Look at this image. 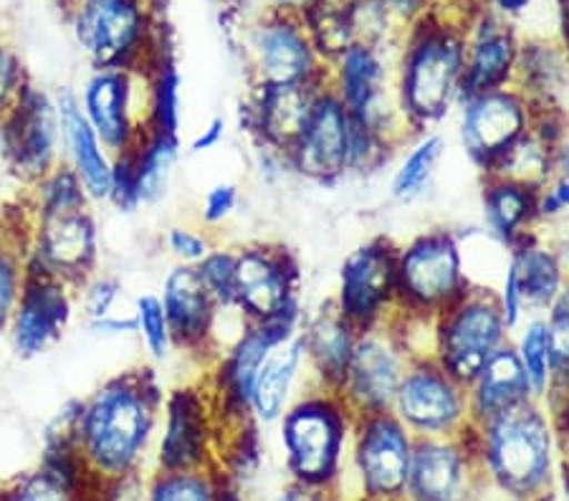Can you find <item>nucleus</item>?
<instances>
[{
    "label": "nucleus",
    "instance_id": "f257e3e1",
    "mask_svg": "<svg viewBox=\"0 0 569 501\" xmlns=\"http://www.w3.org/2000/svg\"><path fill=\"white\" fill-rule=\"evenodd\" d=\"M164 390L150 364L122 370L81 398L77 449L91 479L122 484L158 439Z\"/></svg>",
    "mask_w": 569,
    "mask_h": 501
},
{
    "label": "nucleus",
    "instance_id": "f03ea898",
    "mask_svg": "<svg viewBox=\"0 0 569 501\" xmlns=\"http://www.w3.org/2000/svg\"><path fill=\"white\" fill-rule=\"evenodd\" d=\"M463 18L433 6L395 41V99L412 137L433 132L463 97Z\"/></svg>",
    "mask_w": 569,
    "mask_h": 501
},
{
    "label": "nucleus",
    "instance_id": "7ed1b4c3",
    "mask_svg": "<svg viewBox=\"0 0 569 501\" xmlns=\"http://www.w3.org/2000/svg\"><path fill=\"white\" fill-rule=\"evenodd\" d=\"M94 203L77 176L53 168L26 188V257L29 267L51 273L71 287L99 271V223Z\"/></svg>",
    "mask_w": 569,
    "mask_h": 501
},
{
    "label": "nucleus",
    "instance_id": "20e7f679",
    "mask_svg": "<svg viewBox=\"0 0 569 501\" xmlns=\"http://www.w3.org/2000/svg\"><path fill=\"white\" fill-rule=\"evenodd\" d=\"M486 489L507 501H545L555 484L557 433L547 403L529 400L468 428Z\"/></svg>",
    "mask_w": 569,
    "mask_h": 501
},
{
    "label": "nucleus",
    "instance_id": "39448f33",
    "mask_svg": "<svg viewBox=\"0 0 569 501\" xmlns=\"http://www.w3.org/2000/svg\"><path fill=\"white\" fill-rule=\"evenodd\" d=\"M355 413L337 390L309 385L279 418L283 461L293 484L337 489L350 455Z\"/></svg>",
    "mask_w": 569,
    "mask_h": 501
},
{
    "label": "nucleus",
    "instance_id": "423d86ee",
    "mask_svg": "<svg viewBox=\"0 0 569 501\" xmlns=\"http://www.w3.org/2000/svg\"><path fill=\"white\" fill-rule=\"evenodd\" d=\"M67 11L91 69L147 71L164 46L160 16L147 0H71Z\"/></svg>",
    "mask_w": 569,
    "mask_h": 501
},
{
    "label": "nucleus",
    "instance_id": "0eeeda50",
    "mask_svg": "<svg viewBox=\"0 0 569 501\" xmlns=\"http://www.w3.org/2000/svg\"><path fill=\"white\" fill-rule=\"evenodd\" d=\"M473 284L463 241L451 228H428L398 243V314L436 319Z\"/></svg>",
    "mask_w": 569,
    "mask_h": 501
},
{
    "label": "nucleus",
    "instance_id": "6e6552de",
    "mask_svg": "<svg viewBox=\"0 0 569 501\" xmlns=\"http://www.w3.org/2000/svg\"><path fill=\"white\" fill-rule=\"evenodd\" d=\"M509 340L511 330L503 322L497 294L486 284H473L433 319V360L463 385Z\"/></svg>",
    "mask_w": 569,
    "mask_h": 501
},
{
    "label": "nucleus",
    "instance_id": "1a4fd4ad",
    "mask_svg": "<svg viewBox=\"0 0 569 501\" xmlns=\"http://www.w3.org/2000/svg\"><path fill=\"white\" fill-rule=\"evenodd\" d=\"M246 324L305 322L299 261L287 246L249 241L236 246V302Z\"/></svg>",
    "mask_w": 569,
    "mask_h": 501
},
{
    "label": "nucleus",
    "instance_id": "9d476101",
    "mask_svg": "<svg viewBox=\"0 0 569 501\" xmlns=\"http://www.w3.org/2000/svg\"><path fill=\"white\" fill-rule=\"evenodd\" d=\"M539 104L517 84L463 97L456 107L458 142L481 176H491L521 137L535 130Z\"/></svg>",
    "mask_w": 569,
    "mask_h": 501
},
{
    "label": "nucleus",
    "instance_id": "9b49d317",
    "mask_svg": "<svg viewBox=\"0 0 569 501\" xmlns=\"http://www.w3.org/2000/svg\"><path fill=\"white\" fill-rule=\"evenodd\" d=\"M251 87L327 84L329 63L299 13L263 8L246 39Z\"/></svg>",
    "mask_w": 569,
    "mask_h": 501
},
{
    "label": "nucleus",
    "instance_id": "f8f14e48",
    "mask_svg": "<svg viewBox=\"0 0 569 501\" xmlns=\"http://www.w3.org/2000/svg\"><path fill=\"white\" fill-rule=\"evenodd\" d=\"M410 360L412 354L398 319L392 317L388 322L375 324L357 334L355 352L337 393L355 418L390 413Z\"/></svg>",
    "mask_w": 569,
    "mask_h": 501
},
{
    "label": "nucleus",
    "instance_id": "ddd939ff",
    "mask_svg": "<svg viewBox=\"0 0 569 501\" xmlns=\"http://www.w3.org/2000/svg\"><path fill=\"white\" fill-rule=\"evenodd\" d=\"M412 445V433L392 413L357 418L347 463L360 501H408Z\"/></svg>",
    "mask_w": 569,
    "mask_h": 501
},
{
    "label": "nucleus",
    "instance_id": "4468645a",
    "mask_svg": "<svg viewBox=\"0 0 569 501\" xmlns=\"http://www.w3.org/2000/svg\"><path fill=\"white\" fill-rule=\"evenodd\" d=\"M390 413L412 439H448L471 428L466 385L433 358L410 360Z\"/></svg>",
    "mask_w": 569,
    "mask_h": 501
},
{
    "label": "nucleus",
    "instance_id": "2eb2a0df",
    "mask_svg": "<svg viewBox=\"0 0 569 501\" xmlns=\"http://www.w3.org/2000/svg\"><path fill=\"white\" fill-rule=\"evenodd\" d=\"M77 97L91 130L112 158L134 150L150 130L147 71L91 69Z\"/></svg>",
    "mask_w": 569,
    "mask_h": 501
},
{
    "label": "nucleus",
    "instance_id": "dca6fc26",
    "mask_svg": "<svg viewBox=\"0 0 569 501\" xmlns=\"http://www.w3.org/2000/svg\"><path fill=\"white\" fill-rule=\"evenodd\" d=\"M301 322H263L246 324L231 344L220 350L208 368V390L213 395L220 425L238 428L251 421L249 400L256 375L277 344L299 334Z\"/></svg>",
    "mask_w": 569,
    "mask_h": 501
},
{
    "label": "nucleus",
    "instance_id": "f3484780",
    "mask_svg": "<svg viewBox=\"0 0 569 501\" xmlns=\"http://www.w3.org/2000/svg\"><path fill=\"white\" fill-rule=\"evenodd\" d=\"M335 304L357 330H370L398 312V243L372 236L339 267Z\"/></svg>",
    "mask_w": 569,
    "mask_h": 501
},
{
    "label": "nucleus",
    "instance_id": "a211bd4d",
    "mask_svg": "<svg viewBox=\"0 0 569 501\" xmlns=\"http://www.w3.org/2000/svg\"><path fill=\"white\" fill-rule=\"evenodd\" d=\"M220 428L213 395L208 382H186L164 393L160 428H158V461L160 471L210 469L213 439Z\"/></svg>",
    "mask_w": 569,
    "mask_h": 501
},
{
    "label": "nucleus",
    "instance_id": "6ab92c4d",
    "mask_svg": "<svg viewBox=\"0 0 569 501\" xmlns=\"http://www.w3.org/2000/svg\"><path fill=\"white\" fill-rule=\"evenodd\" d=\"M8 168L23 188H31L61 166V127L53 94L29 81L3 120Z\"/></svg>",
    "mask_w": 569,
    "mask_h": 501
},
{
    "label": "nucleus",
    "instance_id": "aec40b11",
    "mask_svg": "<svg viewBox=\"0 0 569 501\" xmlns=\"http://www.w3.org/2000/svg\"><path fill=\"white\" fill-rule=\"evenodd\" d=\"M293 176L337 186L350 176L352 117L329 87H321L305 130L287 152Z\"/></svg>",
    "mask_w": 569,
    "mask_h": 501
},
{
    "label": "nucleus",
    "instance_id": "412c9836",
    "mask_svg": "<svg viewBox=\"0 0 569 501\" xmlns=\"http://www.w3.org/2000/svg\"><path fill=\"white\" fill-rule=\"evenodd\" d=\"M486 489L471 435L416 439L408 501H479Z\"/></svg>",
    "mask_w": 569,
    "mask_h": 501
},
{
    "label": "nucleus",
    "instance_id": "4be33fe9",
    "mask_svg": "<svg viewBox=\"0 0 569 501\" xmlns=\"http://www.w3.org/2000/svg\"><path fill=\"white\" fill-rule=\"evenodd\" d=\"M77 314V287L31 269L8 322V340L21 360H36L57 344Z\"/></svg>",
    "mask_w": 569,
    "mask_h": 501
},
{
    "label": "nucleus",
    "instance_id": "5701e85b",
    "mask_svg": "<svg viewBox=\"0 0 569 501\" xmlns=\"http://www.w3.org/2000/svg\"><path fill=\"white\" fill-rule=\"evenodd\" d=\"M160 302L168 314L176 350L196 354L210 368V362L218 358L220 307L200 281L198 269L172 263L162 279Z\"/></svg>",
    "mask_w": 569,
    "mask_h": 501
},
{
    "label": "nucleus",
    "instance_id": "b1692460",
    "mask_svg": "<svg viewBox=\"0 0 569 501\" xmlns=\"http://www.w3.org/2000/svg\"><path fill=\"white\" fill-rule=\"evenodd\" d=\"M466 29V71L463 97L503 89L517 81L521 33L519 26L493 13L489 6L479 8L463 21ZM461 97V99H463Z\"/></svg>",
    "mask_w": 569,
    "mask_h": 501
},
{
    "label": "nucleus",
    "instance_id": "393cba45",
    "mask_svg": "<svg viewBox=\"0 0 569 501\" xmlns=\"http://www.w3.org/2000/svg\"><path fill=\"white\" fill-rule=\"evenodd\" d=\"M180 160V134L147 130L134 150L114 158L112 203L117 211L134 213L168 196Z\"/></svg>",
    "mask_w": 569,
    "mask_h": 501
},
{
    "label": "nucleus",
    "instance_id": "a878e982",
    "mask_svg": "<svg viewBox=\"0 0 569 501\" xmlns=\"http://www.w3.org/2000/svg\"><path fill=\"white\" fill-rule=\"evenodd\" d=\"M61 127V160L84 188L94 206H104L112 198L114 158L91 130L84 112H81L77 91L59 89L53 94Z\"/></svg>",
    "mask_w": 569,
    "mask_h": 501
},
{
    "label": "nucleus",
    "instance_id": "bb28decb",
    "mask_svg": "<svg viewBox=\"0 0 569 501\" xmlns=\"http://www.w3.org/2000/svg\"><path fill=\"white\" fill-rule=\"evenodd\" d=\"M321 87L327 84L251 87L241 107V127L261 148L289 152L305 130Z\"/></svg>",
    "mask_w": 569,
    "mask_h": 501
},
{
    "label": "nucleus",
    "instance_id": "cd10ccee",
    "mask_svg": "<svg viewBox=\"0 0 569 501\" xmlns=\"http://www.w3.org/2000/svg\"><path fill=\"white\" fill-rule=\"evenodd\" d=\"M299 334L305 342L311 385L339 390L360 330L339 312L335 299L329 297L315 312L305 314Z\"/></svg>",
    "mask_w": 569,
    "mask_h": 501
},
{
    "label": "nucleus",
    "instance_id": "c85d7f7f",
    "mask_svg": "<svg viewBox=\"0 0 569 501\" xmlns=\"http://www.w3.org/2000/svg\"><path fill=\"white\" fill-rule=\"evenodd\" d=\"M507 267L517 277L527 304V317H545L569 281L565 249L549 241L541 228L507 251Z\"/></svg>",
    "mask_w": 569,
    "mask_h": 501
},
{
    "label": "nucleus",
    "instance_id": "c756f323",
    "mask_svg": "<svg viewBox=\"0 0 569 501\" xmlns=\"http://www.w3.org/2000/svg\"><path fill=\"white\" fill-rule=\"evenodd\" d=\"M309 385L307 352L301 334L277 344L256 375L249 415L256 425H277L301 390Z\"/></svg>",
    "mask_w": 569,
    "mask_h": 501
},
{
    "label": "nucleus",
    "instance_id": "7c9ffc66",
    "mask_svg": "<svg viewBox=\"0 0 569 501\" xmlns=\"http://www.w3.org/2000/svg\"><path fill=\"white\" fill-rule=\"evenodd\" d=\"M471 425L491 421L507 410L529 403L531 390L511 340L483 362L476 378L466 385Z\"/></svg>",
    "mask_w": 569,
    "mask_h": 501
},
{
    "label": "nucleus",
    "instance_id": "2f4dec72",
    "mask_svg": "<svg viewBox=\"0 0 569 501\" xmlns=\"http://www.w3.org/2000/svg\"><path fill=\"white\" fill-rule=\"evenodd\" d=\"M481 213L486 236L509 251L539 228L537 190L499 176H486L481 182Z\"/></svg>",
    "mask_w": 569,
    "mask_h": 501
},
{
    "label": "nucleus",
    "instance_id": "473e14b6",
    "mask_svg": "<svg viewBox=\"0 0 569 501\" xmlns=\"http://www.w3.org/2000/svg\"><path fill=\"white\" fill-rule=\"evenodd\" d=\"M91 481L79 449H43L41 469L26 473L3 501H79V489Z\"/></svg>",
    "mask_w": 569,
    "mask_h": 501
},
{
    "label": "nucleus",
    "instance_id": "72a5a7b5",
    "mask_svg": "<svg viewBox=\"0 0 569 501\" xmlns=\"http://www.w3.org/2000/svg\"><path fill=\"white\" fill-rule=\"evenodd\" d=\"M77 309L84 317L89 334L102 340H117V337H137L134 302L124 307V287L109 273L94 271L77 287Z\"/></svg>",
    "mask_w": 569,
    "mask_h": 501
},
{
    "label": "nucleus",
    "instance_id": "f704fd0d",
    "mask_svg": "<svg viewBox=\"0 0 569 501\" xmlns=\"http://www.w3.org/2000/svg\"><path fill=\"white\" fill-rule=\"evenodd\" d=\"M446 154V137L438 130L412 137L408 152L390 178V198L400 206H410L423 198L433 186L440 160Z\"/></svg>",
    "mask_w": 569,
    "mask_h": 501
},
{
    "label": "nucleus",
    "instance_id": "c9c22d12",
    "mask_svg": "<svg viewBox=\"0 0 569 501\" xmlns=\"http://www.w3.org/2000/svg\"><path fill=\"white\" fill-rule=\"evenodd\" d=\"M567 74V53L562 46L537 39H521L517 84L521 91L535 99L539 107H557L555 94Z\"/></svg>",
    "mask_w": 569,
    "mask_h": 501
},
{
    "label": "nucleus",
    "instance_id": "e433bc0d",
    "mask_svg": "<svg viewBox=\"0 0 569 501\" xmlns=\"http://www.w3.org/2000/svg\"><path fill=\"white\" fill-rule=\"evenodd\" d=\"M147 109H150V130L180 134L182 77L168 41L147 69Z\"/></svg>",
    "mask_w": 569,
    "mask_h": 501
},
{
    "label": "nucleus",
    "instance_id": "4c0bfd02",
    "mask_svg": "<svg viewBox=\"0 0 569 501\" xmlns=\"http://www.w3.org/2000/svg\"><path fill=\"white\" fill-rule=\"evenodd\" d=\"M26 273H29V257H26V216H21L0 223V334H6L16 312Z\"/></svg>",
    "mask_w": 569,
    "mask_h": 501
},
{
    "label": "nucleus",
    "instance_id": "58836bf2",
    "mask_svg": "<svg viewBox=\"0 0 569 501\" xmlns=\"http://www.w3.org/2000/svg\"><path fill=\"white\" fill-rule=\"evenodd\" d=\"M511 344L525 370L531 398L547 403L552 393V350H549V330L545 317H527L511 332Z\"/></svg>",
    "mask_w": 569,
    "mask_h": 501
},
{
    "label": "nucleus",
    "instance_id": "ea45409f",
    "mask_svg": "<svg viewBox=\"0 0 569 501\" xmlns=\"http://www.w3.org/2000/svg\"><path fill=\"white\" fill-rule=\"evenodd\" d=\"M491 176L507 178L513 182H521V186L539 190L545 182H549L557 176L555 142L535 127V130L513 144L507 158L499 162V168L493 170Z\"/></svg>",
    "mask_w": 569,
    "mask_h": 501
},
{
    "label": "nucleus",
    "instance_id": "a19ab883",
    "mask_svg": "<svg viewBox=\"0 0 569 501\" xmlns=\"http://www.w3.org/2000/svg\"><path fill=\"white\" fill-rule=\"evenodd\" d=\"M220 479L210 469L160 471L147 484L144 501H218Z\"/></svg>",
    "mask_w": 569,
    "mask_h": 501
},
{
    "label": "nucleus",
    "instance_id": "79ce46f5",
    "mask_svg": "<svg viewBox=\"0 0 569 501\" xmlns=\"http://www.w3.org/2000/svg\"><path fill=\"white\" fill-rule=\"evenodd\" d=\"M134 319H137V340L142 342L147 358L152 362H168L176 352V342H172L170 322L164 314V307L160 302V294L144 291L134 299Z\"/></svg>",
    "mask_w": 569,
    "mask_h": 501
},
{
    "label": "nucleus",
    "instance_id": "37998d69",
    "mask_svg": "<svg viewBox=\"0 0 569 501\" xmlns=\"http://www.w3.org/2000/svg\"><path fill=\"white\" fill-rule=\"evenodd\" d=\"M549 330V350H552V393L547 403L569 398V281L562 294L555 299L545 314Z\"/></svg>",
    "mask_w": 569,
    "mask_h": 501
},
{
    "label": "nucleus",
    "instance_id": "c03bdc74",
    "mask_svg": "<svg viewBox=\"0 0 569 501\" xmlns=\"http://www.w3.org/2000/svg\"><path fill=\"white\" fill-rule=\"evenodd\" d=\"M200 281L220 309H233L236 302V246L216 243L213 251L198 263ZM236 312V309H233Z\"/></svg>",
    "mask_w": 569,
    "mask_h": 501
},
{
    "label": "nucleus",
    "instance_id": "a18cd8bd",
    "mask_svg": "<svg viewBox=\"0 0 569 501\" xmlns=\"http://www.w3.org/2000/svg\"><path fill=\"white\" fill-rule=\"evenodd\" d=\"M164 249L172 257L176 263H182V267H198L210 251H213L216 239L213 233L206 231L203 226H170L164 231Z\"/></svg>",
    "mask_w": 569,
    "mask_h": 501
},
{
    "label": "nucleus",
    "instance_id": "49530a36",
    "mask_svg": "<svg viewBox=\"0 0 569 501\" xmlns=\"http://www.w3.org/2000/svg\"><path fill=\"white\" fill-rule=\"evenodd\" d=\"M238 206H241V190H238L236 182L220 180L216 186L206 190L203 200H200V226L206 231H216V228L226 226L236 216Z\"/></svg>",
    "mask_w": 569,
    "mask_h": 501
},
{
    "label": "nucleus",
    "instance_id": "de8ad7c7",
    "mask_svg": "<svg viewBox=\"0 0 569 501\" xmlns=\"http://www.w3.org/2000/svg\"><path fill=\"white\" fill-rule=\"evenodd\" d=\"M29 81L31 79L26 74V67L16 49H11L8 43H0V120L11 112Z\"/></svg>",
    "mask_w": 569,
    "mask_h": 501
},
{
    "label": "nucleus",
    "instance_id": "09e8293b",
    "mask_svg": "<svg viewBox=\"0 0 569 501\" xmlns=\"http://www.w3.org/2000/svg\"><path fill=\"white\" fill-rule=\"evenodd\" d=\"M569 216V178L555 176L537 190L539 226H555Z\"/></svg>",
    "mask_w": 569,
    "mask_h": 501
},
{
    "label": "nucleus",
    "instance_id": "8fccbe9b",
    "mask_svg": "<svg viewBox=\"0 0 569 501\" xmlns=\"http://www.w3.org/2000/svg\"><path fill=\"white\" fill-rule=\"evenodd\" d=\"M226 132H228L226 117H220V114L210 117V120L203 127H200V132L190 140V152L200 154V152L216 150L218 144L226 140Z\"/></svg>",
    "mask_w": 569,
    "mask_h": 501
},
{
    "label": "nucleus",
    "instance_id": "3c124183",
    "mask_svg": "<svg viewBox=\"0 0 569 501\" xmlns=\"http://www.w3.org/2000/svg\"><path fill=\"white\" fill-rule=\"evenodd\" d=\"M380 3L388 8L398 29H406V26L418 21L420 16H426L433 8V0H380Z\"/></svg>",
    "mask_w": 569,
    "mask_h": 501
},
{
    "label": "nucleus",
    "instance_id": "603ef678",
    "mask_svg": "<svg viewBox=\"0 0 569 501\" xmlns=\"http://www.w3.org/2000/svg\"><path fill=\"white\" fill-rule=\"evenodd\" d=\"M277 501H342L337 494V489H315V487H301L291 484L281 491Z\"/></svg>",
    "mask_w": 569,
    "mask_h": 501
},
{
    "label": "nucleus",
    "instance_id": "864d4df0",
    "mask_svg": "<svg viewBox=\"0 0 569 501\" xmlns=\"http://www.w3.org/2000/svg\"><path fill=\"white\" fill-rule=\"evenodd\" d=\"M547 408H549V413H552V421H555L557 443L562 445V451L569 459V398L555 400V403H547Z\"/></svg>",
    "mask_w": 569,
    "mask_h": 501
},
{
    "label": "nucleus",
    "instance_id": "5fc2aeb1",
    "mask_svg": "<svg viewBox=\"0 0 569 501\" xmlns=\"http://www.w3.org/2000/svg\"><path fill=\"white\" fill-rule=\"evenodd\" d=\"M486 6H489L493 13H499L501 18H509V21L517 23L519 18L535 6V0H489Z\"/></svg>",
    "mask_w": 569,
    "mask_h": 501
},
{
    "label": "nucleus",
    "instance_id": "6e6d98bb",
    "mask_svg": "<svg viewBox=\"0 0 569 501\" xmlns=\"http://www.w3.org/2000/svg\"><path fill=\"white\" fill-rule=\"evenodd\" d=\"M486 3H489V0H433V6L443 8V11H448L451 16L463 18V21L473 11H479V8H483Z\"/></svg>",
    "mask_w": 569,
    "mask_h": 501
},
{
    "label": "nucleus",
    "instance_id": "4d7b16f0",
    "mask_svg": "<svg viewBox=\"0 0 569 501\" xmlns=\"http://www.w3.org/2000/svg\"><path fill=\"white\" fill-rule=\"evenodd\" d=\"M555 168H557V176L569 178V120H567V124H565L562 137H559V140H557V148H555Z\"/></svg>",
    "mask_w": 569,
    "mask_h": 501
},
{
    "label": "nucleus",
    "instance_id": "13d9d810",
    "mask_svg": "<svg viewBox=\"0 0 569 501\" xmlns=\"http://www.w3.org/2000/svg\"><path fill=\"white\" fill-rule=\"evenodd\" d=\"M307 0H266V8H273V11H291L299 13L305 8Z\"/></svg>",
    "mask_w": 569,
    "mask_h": 501
},
{
    "label": "nucleus",
    "instance_id": "bf43d9fd",
    "mask_svg": "<svg viewBox=\"0 0 569 501\" xmlns=\"http://www.w3.org/2000/svg\"><path fill=\"white\" fill-rule=\"evenodd\" d=\"M147 3H150V8L158 16H162L164 11H168V8L172 6V0H147Z\"/></svg>",
    "mask_w": 569,
    "mask_h": 501
},
{
    "label": "nucleus",
    "instance_id": "052dcab7",
    "mask_svg": "<svg viewBox=\"0 0 569 501\" xmlns=\"http://www.w3.org/2000/svg\"><path fill=\"white\" fill-rule=\"evenodd\" d=\"M69 3H71V0H61V6H63V8H67Z\"/></svg>",
    "mask_w": 569,
    "mask_h": 501
}]
</instances>
